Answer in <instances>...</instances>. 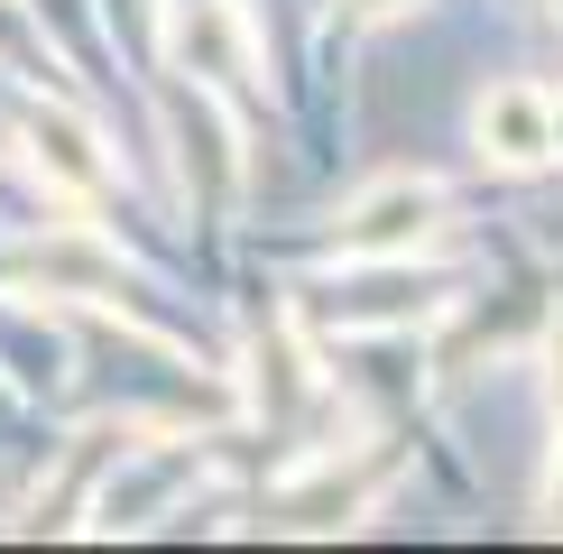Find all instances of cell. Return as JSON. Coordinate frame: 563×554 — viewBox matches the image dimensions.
I'll list each match as a JSON object with an SVG mask.
<instances>
[{"instance_id": "cell-4", "label": "cell", "mask_w": 563, "mask_h": 554, "mask_svg": "<svg viewBox=\"0 0 563 554\" xmlns=\"http://www.w3.org/2000/svg\"><path fill=\"white\" fill-rule=\"evenodd\" d=\"M472 138H481V157H499V167H536V157H554L545 92H527V84H499V92H481V111H472Z\"/></svg>"}, {"instance_id": "cell-3", "label": "cell", "mask_w": 563, "mask_h": 554, "mask_svg": "<svg viewBox=\"0 0 563 554\" xmlns=\"http://www.w3.org/2000/svg\"><path fill=\"white\" fill-rule=\"evenodd\" d=\"M29 157H37V176H46V185H65V195H102V185H111L102 138H92L75 111H56V102H37V111H29Z\"/></svg>"}, {"instance_id": "cell-7", "label": "cell", "mask_w": 563, "mask_h": 554, "mask_svg": "<svg viewBox=\"0 0 563 554\" xmlns=\"http://www.w3.org/2000/svg\"><path fill=\"white\" fill-rule=\"evenodd\" d=\"M554 508H563V480H554Z\"/></svg>"}, {"instance_id": "cell-6", "label": "cell", "mask_w": 563, "mask_h": 554, "mask_svg": "<svg viewBox=\"0 0 563 554\" xmlns=\"http://www.w3.org/2000/svg\"><path fill=\"white\" fill-rule=\"evenodd\" d=\"M545 130H554V157H563V92H554V102H545Z\"/></svg>"}, {"instance_id": "cell-2", "label": "cell", "mask_w": 563, "mask_h": 554, "mask_svg": "<svg viewBox=\"0 0 563 554\" xmlns=\"http://www.w3.org/2000/svg\"><path fill=\"white\" fill-rule=\"evenodd\" d=\"M167 46L203 84H241L250 75V37H241V10H231V0H185V10L167 19Z\"/></svg>"}, {"instance_id": "cell-8", "label": "cell", "mask_w": 563, "mask_h": 554, "mask_svg": "<svg viewBox=\"0 0 563 554\" xmlns=\"http://www.w3.org/2000/svg\"><path fill=\"white\" fill-rule=\"evenodd\" d=\"M554 10H563V0H554Z\"/></svg>"}, {"instance_id": "cell-5", "label": "cell", "mask_w": 563, "mask_h": 554, "mask_svg": "<svg viewBox=\"0 0 563 554\" xmlns=\"http://www.w3.org/2000/svg\"><path fill=\"white\" fill-rule=\"evenodd\" d=\"M351 10H361V19H397V10H407V0H351Z\"/></svg>"}, {"instance_id": "cell-1", "label": "cell", "mask_w": 563, "mask_h": 554, "mask_svg": "<svg viewBox=\"0 0 563 554\" xmlns=\"http://www.w3.org/2000/svg\"><path fill=\"white\" fill-rule=\"evenodd\" d=\"M434 213H443V195H434L426 176L369 185V195L342 213V250H351V259H397V250H416L434 231Z\"/></svg>"}]
</instances>
